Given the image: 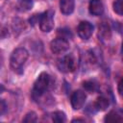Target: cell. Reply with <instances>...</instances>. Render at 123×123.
I'll use <instances>...</instances> for the list:
<instances>
[{
	"instance_id": "obj_1",
	"label": "cell",
	"mask_w": 123,
	"mask_h": 123,
	"mask_svg": "<svg viewBox=\"0 0 123 123\" xmlns=\"http://www.w3.org/2000/svg\"><path fill=\"white\" fill-rule=\"evenodd\" d=\"M28 58H29V52L25 48L23 47L16 48L15 50L12 51L10 57L11 68L16 73H21L23 66L26 63Z\"/></svg>"
},
{
	"instance_id": "obj_2",
	"label": "cell",
	"mask_w": 123,
	"mask_h": 123,
	"mask_svg": "<svg viewBox=\"0 0 123 123\" xmlns=\"http://www.w3.org/2000/svg\"><path fill=\"white\" fill-rule=\"evenodd\" d=\"M50 84V76L46 72H42L38 75L36 82L34 83L33 87V97L36 100H38L47 90Z\"/></svg>"
},
{
	"instance_id": "obj_3",
	"label": "cell",
	"mask_w": 123,
	"mask_h": 123,
	"mask_svg": "<svg viewBox=\"0 0 123 123\" xmlns=\"http://www.w3.org/2000/svg\"><path fill=\"white\" fill-rule=\"evenodd\" d=\"M39 29L43 33H49L54 28V11L48 10L38 17Z\"/></svg>"
},
{
	"instance_id": "obj_4",
	"label": "cell",
	"mask_w": 123,
	"mask_h": 123,
	"mask_svg": "<svg viewBox=\"0 0 123 123\" xmlns=\"http://www.w3.org/2000/svg\"><path fill=\"white\" fill-rule=\"evenodd\" d=\"M69 42L66 38L59 37L50 42V49L54 54H63L69 49Z\"/></svg>"
},
{
	"instance_id": "obj_5",
	"label": "cell",
	"mask_w": 123,
	"mask_h": 123,
	"mask_svg": "<svg viewBox=\"0 0 123 123\" xmlns=\"http://www.w3.org/2000/svg\"><path fill=\"white\" fill-rule=\"evenodd\" d=\"M86 94L85 91L78 89L75 90L70 98V103H71V107L73 110L78 111L80 109H82L86 103Z\"/></svg>"
},
{
	"instance_id": "obj_6",
	"label": "cell",
	"mask_w": 123,
	"mask_h": 123,
	"mask_svg": "<svg viewBox=\"0 0 123 123\" xmlns=\"http://www.w3.org/2000/svg\"><path fill=\"white\" fill-rule=\"evenodd\" d=\"M58 67L62 72L68 73L75 69V60L72 55H65L58 62Z\"/></svg>"
},
{
	"instance_id": "obj_7",
	"label": "cell",
	"mask_w": 123,
	"mask_h": 123,
	"mask_svg": "<svg viewBox=\"0 0 123 123\" xmlns=\"http://www.w3.org/2000/svg\"><path fill=\"white\" fill-rule=\"evenodd\" d=\"M93 30H94V27H93V25L90 22H88V21H82L78 25L77 33H78V36L83 40H87L92 36Z\"/></svg>"
},
{
	"instance_id": "obj_8",
	"label": "cell",
	"mask_w": 123,
	"mask_h": 123,
	"mask_svg": "<svg viewBox=\"0 0 123 123\" xmlns=\"http://www.w3.org/2000/svg\"><path fill=\"white\" fill-rule=\"evenodd\" d=\"M89 13L94 16H100L104 12V5L101 0H90L88 3Z\"/></svg>"
},
{
	"instance_id": "obj_9",
	"label": "cell",
	"mask_w": 123,
	"mask_h": 123,
	"mask_svg": "<svg viewBox=\"0 0 123 123\" xmlns=\"http://www.w3.org/2000/svg\"><path fill=\"white\" fill-rule=\"evenodd\" d=\"M75 9V0H61L60 1V10L62 14L69 15L74 12Z\"/></svg>"
},
{
	"instance_id": "obj_10",
	"label": "cell",
	"mask_w": 123,
	"mask_h": 123,
	"mask_svg": "<svg viewBox=\"0 0 123 123\" xmlns=\"http://www.w3.org/2000/svg\"><path fill=\"white\" fill-rule=\"evenodd\" d=\"M92 106H93V108L95 109L96 111H105L110 106V100L106 96L101 95L96 99V101L92 104Z\"/></svg>"
},
{
	"instance_id": "obj_11",
	"label": "cell",
	"mask_w": 123,
	"mask_h": 123,
	"mask_svg": "<svg viewBox=\"0 0 123 123\" xmlns=\"http://www.w3.org/2000/svg\"><path fill=\"white\" fill-rule=\"evenodd\" d=\"M83 86H84L86 91H88L90 93L96 92L99 90V84L95 80H87V81L84 82Z\"/></svg>"
},
{
	"instance_id": "obj_12",
	"label": "cell",
	"mask_w": 123,
	"mask_h": 123,
	"mask_svg": "<svg viewBox=\"0 0 123 123\" xmlns=\"http://www.w3.org/2000/svg\"><path fill=\"white\" fill-rule=\"evenodd\" d=\"M121 120V114H119L116 111H111L104 118V121L106 122H120Z\"/></svg>"
},
{
	"instance_id": "obj_13",
	"label": "cell",
	"mask_w": 123,
	"mask_h": 123,
	"mask_svg": "<svg viewBox=\"0 0 123 123\" xmlns=\"http://www.w3.org/2000/svg\"><path fill=\"white\" fill-rule=\"evenodd\" d=\"M34 6L33 0H18V8L21 12L30 11Z\"/></svg>"
},
{
	"instance_id": "obj_14",
	"label": "cell",
	"mask_w": 123,
	"mask_h": 123,
	"mask_svg": "<svg viewBox=\"0 0 123 123\" xmlns=\"http://www.w3.org/2000/svg\"><path fill=\"white\" fill-rule=\"evenodd\" d=\"M52 120H53L54 122H57V123L65 122V121H66L65 113H64L63 111H55V112L52 113Z\"/></svg>"
},
{
	"instance_id": "obj_15",
	"label": "cell",
	"mask_w": 123,
	"mask_h": 123,
	"mask_svg": "<svg viewBox=\"0 0 123 123\" xmlns=\"http://www.w3.org/2000/svg\"><path fill=\"white\" fill-rule=\"evenodd\" d=\"M112 8H113L114 12H116L118 15H122V13H123L122 0H115L112 4Z\"/></svg>"
},
{
	"instance_id": "obj_16",
	"label": "cell",
	"mask_w": 123,
	"mask_h": 123,
	"mask_svg": "<svg viewBox=\"0 0 123 123\" xmlns=\"http://www.w3.org/2000/svg\"><path fill=\"white\" fill-rule=\"evenodd\" d=\"M37 120V114L34 112V111H31V112H28L25 117L23 118V121L24 122H36Z\"/></svg>"
},
{
	"instance_id": "obj_17",
	"label": "cell",
	"mask_w": 123,
	"mask_h": 123,
	"mask_svg": "<svg viewBox=\"0 0 123 123\" xmlns=\"http://www.w3.org/2000/svg\"><path fill=\"white\" fill-rule=\"evenodd\" d=\"M7 111V104L3 99H0V116Z\"/></svg>"
},
{
	"instance_id": "obj_18",
	"label": "cell",
	"mask_w": 123,
	"mask_h": 123,
	"mask_svg": "<svg viewBox=\"0 0 123 123\" xmlns=\"http://www.w3.org/2000/svg\"><path fill=\"white\" fill-rule=\"evenodd\" d=\"M4 91H5V86L2 84H0V94H2Z\"/></svg>"
},
{
	"instance_id": "obj_19",
	"label": "cell",
	"mask_w": 123,
	"mask_h": 123,
	"mask_svg": "<svg viewBox=\"0 0 123 123\" xmlns=\"http://www.w3.org/2000/svg\"><path fill=\"white\" fill-rule=\"evenodd\" d=\"M118 92H119V94L122 93V92H121V81L118 83Z\"/></svg>"
}]
</instances>
